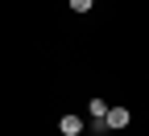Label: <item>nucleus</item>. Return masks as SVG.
I'll list each match as a JSON object with an SVG mask.
<instances>
[{"mask_svg":"<svg viewBox=\"0 0 149 136\" xmlns=\"http://www.w3.org/2000/svg\"><path fill=\"white\" fill-rule=\"evenodd\" d=\"M87 107H91V120H104V111H108V103H104V99H91Z\"/></svg>","mask_w":149,"mask_h":136,"instance_id":"nucleus-3","label":"nucleus"},{"mask_svg":"<svg viewBox=\"0 0 149 136\" xmlns=\"http://www.w3.org/2000/svg\"><path fill=\"white\" fill-rule=\"evenodd\" d=\"M83 132V120L79 115H62V136H79Z\"/></svg>","mask_w":149,"mask_h":136,"instance_id":"nucleus-2","label":"nucleus"},{"mask_svg":"<svg viewBox=\"0 0 149 136\" xmlns=\"http://www.w3.org/2000/svg\"><path fill=\"white\" fill-rule=\"evenodd\" d=\"M128 120H133L128 107H108V111H104V124H108V128H128Z\"/></svg>","mask_w":149,"mask_h":136,"instance_id":"nucleus-1","label":"nucleus"},{"mask_svg":"<svg viewBox=\"0 0 149 136\" xmlns=\"http://www.w3.org/2000/svg\"><path fill=\"white\" fill-rule=\"evenodd\" d=\"M70 8H74V12H87V8H91V0H70Z\"/></svg>","mask_w":149,"mask_h":136,"instance_id":"nucleus-4","label":"nucleus"}]
</instances>
